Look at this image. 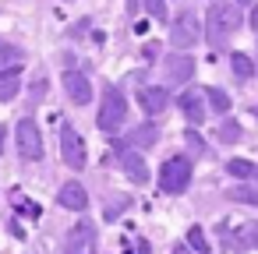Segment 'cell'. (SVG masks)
Returning <instances> with one entry per match:
<instances>
[{
  "label": "cell",
  "mask_w": 258,
  "mask_h": 254,
  "mask_svg": "<svg viewBox=\"0 0 258 254\" xmlns=\"http://www.w3.org/2000/svg\"><path fill=\"white\" fill-rule=\"evenodd\" d=\"M240 15H237V8L233 4H212L209 11H205V39L212 43V46H223L237 29H240Z\"/></svg>",
  "instance_id": "obj_1"
},
{
  "label": "cell",
  "mask_w": 258,
  "mask_h": 254,
  "mask_svg": "<svg viewBox=\"0 0 258 254\" xmlns=\"http://www.w3.org/2000/svg\"><path fill=\"white\" fill-rule=\"evenodd\" d=\"M124 117H127V103H124V96H120L113 85H106V89H103V99H99L96 127H99V131H117V127L124 124Z\"/></svg>",
  "instance_id": "obj_2"
},
{
  "label": "cell",
  "mask_w": 258,
  "mask_h": 254,
  "mask_svg": "<svg viewBox=\"0 0 258 254\" xmlns=\"http://www.w3.org/2000/svg\"><path fill=\"white\" fill-rule=\"evenodd\" d=\"M15 141H18V155L25 162H39L43 159V134H39V124L32 117L15 124Z\"/></svg>",
  "instance_id": "obj_3"
},
{
  "label": "cell",
  "mask_w": 258,
  "mask_h": 254,
  "mask_svg": "<svg viewBox=\"0 0 258 254\" xmlns=\"http://www.w3.org/2000/svg\"><path fill=\"white\" fill-rule=\"evenodd\" d=\"M191 184V159L177 155V159H166L163 170H159V187L166 194H184Z\"/></svg>",
  "instance_id": "obj_4"
},
{
  "label": "cell",
  "mask_w": 258,
  "mask_h": 254,
  "mask_svg": "<svg viewBox=\"0 0 258 254\" xmlns=\"http://www.w3.org/2000/svg\"><path fill=\"white\" fill-rule=\"evenodd\" d=\"M170 43H173V50H191V46L202 43V22H198L195 11H180L177 15V22L170 29Z\"/></svg>",
  "instance_id": "obj_5"
},
{
  "label": "cell",
  "mask_w": 258,
  "mask_h": 254,
  "mask_svg": "<svg viewBox=\"0 0 258 254\" xmlns=\"http://www.w3.org/2000/svg\"><path fill=\"white\" fill-rule=\"evenodd\" d=\"M96 250H99V233H96V226H92L89 219L75 222V226L68 229V236H64V254H96Z\"/></svg>",
  "instance_id": "obj_6"
},
{
  "label": "cell",
  "mask_w": 258,
  "mask_h": 254,
  "mask_svg": "<svg viewBox=\"0 0 258 254\" xmlns=\"http://www.w3.org/2000/svg\"><path fill=\"white\" fill-rule=\"evenodd\" d=\"M60 159H64L71 170H85V162H89L85 141H82V134H78L71 124H64V127H60Z\"/></svg>",
  "instance_id": "obj_7"
},
{
  "label": "cell",
  "mask_w": 258,
  "mask_h": 254,
  "mask_svg": "<svg viewBox=\"0 0 258 254\" xmlns=\"http://www.w3.org/2000/svg\"><path fill=\"white\" fill-rule=\"evenodd\" d=\"M64 96H68L75 106H89V103H92V81H89L82 71H68V74H64Z\"/></svg>",
  "instance_id": "obj_8"
},
{
  "label": "cell",
  "mask_w": 258,
  "mask_h": 254,
  "mask_svg": "<svg viewBox=\"0 0 258 254\" xmlns=\"http://www.w3.org/2000/svg\"><path fill=\"white\" fill-rule=\"evenodd\" d=\"M57 205L68 208V212H85V208H89V191L71 180V184H64V187L57 191Z\"/></svg>",
  "instance_id": "obj_9"
},
{
  "label": "cell",
  "mask_w": 258,
  "mask_h": 254,
  "mask_svg": "<svg viewBox=\"0 0 258 254\" xmlns=\"http://www.w3.org/2000/svg\"><path fill=\"white\" fill-rule=\"evenodd\" d=\"M163 71H166V78H170L173 85H184V81H191V74H195V60H191L187 53H173V57H166Z\"/></svg>",
  "instance_id": "obj_10"
},
{
  "label": "cell",
  "mask_w": 258,
  "mask_h": 254,
  "mask_svg": "<svg viewBox=\"0 0 258 254\" xmlns=\"http://www.w3.org/2000/svg\"><path fill=\"white\" fill-rule=\"evenodd\" d=\"M120 170L131 177V184H149V162H145V155H138L135 148H124V152H120Z\"/></svg>",
  "instance_id": "obj_11"
},
{
  "label": "cell",
  "mask_w": 258,
  "mask_h": 254,
  "mask_svg": "<svg viewBox=\"0 0 258 254\" xmlns=\"http://www.w3.org/2000/svg\"><path fill=\"white\" fill-rule=\"evenodd\" d=\"M138 106H142L149 117H156V113H163V110L170 106V92L159 89V85H149V89L138 92Z\"/></svg>",
  "instance_id": "obj_12"
},
{
  "label": "cell",
  "mask_w": 258,
  "mask_h": 254,
  "mask_svg": "<svg viewBox=\"0 0 258 254\" xmlns=\"http://www.w3.org/2000/svg\"><path fill=\"white\" fill-rule=\"evenodd\" d=\"M177 106H180V113H184L191 124H202V120H205V96H202L198 89H187V92L177 99Z\"/></svg>",
  "instance_id": "obj_13"
},
{
  "label": "cell",
  "mask_w": 258,
  "mask_h": 254,
  "mask_svg": "<svg viewBox=\"0 0 258 254\" xmlns=\"http://www.w3.org/2000/svg\"><path fill=\"white\" fill-rule=\"evenodd\" d=\"M156 141H159V127L156 124H142V127H135V131L124 134V148H149Z\"/></svg>",
  "instance_id": "obj_14"
},
{
  "label": "cell",
  "mask_w": 258,
  "mask_h": 254,
  "mask_svg": "<svg viewBox=\"0 0 258 254\" xmlns=\"http://www.w3.org/2000/svg\"><path fill=\"white\" fill-rule=\"evenodd\" d=\"M18 89H22V67H8L0 74V103L18 99Z\"/></svg>",
  "instance_id": "obj_15"
},
{
  "label": "cell",
  "mask_w": 258,
  "mask_h": 254,
  "mask_svg": "<svg viewBox=\"0 0 258 254\" xmlns=\"http://www.w3.org/2000/svg\"><path fill=\"white\" fill-rule=\"evenodd\" d=\"M216 138H219L223 145H237V141L244 138V131H240V124H237V120H223V124H219V131H216Z\"/></svg>",
  "instance_id": "obj_16"
},
{
  "label": "cell",
  "mask_w": 258,
  "mask_h": 254,
  "mask_svg": "<svg viewBox=\"0 0 258 254\" xmlns=\"http://www.w3.org/2000/svg\"><path fill=\"white\" fill-rule=\"evenodd\" d=\"M230 67H233V74H237L240 81H247V78L254 74V64H251L247 53H233V57H230Z\"/></svg>",
  "instance_id": "obj_17"
},
{
  "label": "cell",
  "mask_w": 258,
  "mask_h": 254,
  "mask_svg": "<svg viewBox=\"0 0 258 254\" xmlns=\"http://www.w3.org/2000/svg\"><path fill=\"white\" fill-rule=\"evenodd\" d=\"M230 201H244V205H258V187H247V184H237L226 191Z\"/></svg>",
  "instance_id": "obj_18"
},
{
  "label": "cell",
  "mask_w": 258,
  "mask_h": 254,
  "mask_svg": "<svg viewBox=\"0 0 258 254\" xmlns=\"http://www.w3.org/2000/svg\"><path fill=\"white\" fill-rule=\"evenodd\" d=\"M202 96L209 99V110H216V113H226V110H230V96H226L223 89H205Z\"/></svg>",
  "instance_id": "obj_19"
},
{
  "label": "cell",
  "mask_w": 258,
  "mask_h": 254,
  "mask_svg": "<svg viewBox=\"0 0 258 254\" xmlns=\"http://www.w3.org/2000/svg\"><path fill=\"white\" fill-rule=\"evenodd\" d=\"M226 173H230V177H237V180H251L254 166H251L247 159H230V162H226Z\"/></svg>",
  "instance_id": "obj_20"
},
{
  "label": "cell",
  "mask_w": 258,
  "mask_h": 254,
  "mask_svg": "<svg viewBox=\"0 0 258 254\" xmlns=\"http://www.w3.org/2000/svg\"><path fill=\"white\" fill-rule=\"evenodd\" d=\"M237 243H240V247H254V250H258V222L244 226V229L237 233Z\"/></svg>",
  "instance_id": "obj_21"
},
{
  "label": "cell",
  "mask_w": 258,
  "mask_h": 254,
  "mask_svg": "<svg viewBox=\"0 0 258 254\" xmlns=\"http://www.w3.org/2000/svg\"><path fill=\"white\" fill-rule=\"evenodd\" d=\"M187 247H191V250H209V247H205V233H202V226H191V229H187Z\"/></svg>",
  "instance_id": "obj_22"
},
{
  "label": "cell",
  "mask_w": 258,
  "mask_h": 254,
  "mask_svg": "<svg viewBox=\"0 0 258 254\" xmlns=\"http://www.w3.org/2000/svg\"><path fill=\"white\" fill-rule=\"evenodd\" d=\"M145 11L156 18V22H166L170 15H166V0H145Z\"/></svg>",
  "instance_id": "obj_23"
},
{
  "label": "cell",
  "mask_w": 258,
  "mask_h": 254,
  "mask_svg": "<svg viewBox=\"0 0 258 254\" xmlns=\"http://www.w3.org/2000/svg\"><path fill=\"white\" fill-rule=\"evenodd\" d=\"M8 60H18V46H11L8 39H0V67H4Z\"/></svg>",
  "instance_id": "obj_24"
},
{
  "label": "cell",
  "mask_w": 258,
  "mask_h": 254,
  "mask_svg": "<svg viewBox=\"0 0 258 254\" xmlns=\"http://www.w3.org/2000/svg\"><path fill=\"white\" fill-rule=\"evenodd\" d=\"M22 212H25L29 219H39V205H32V201H25V198H22Z\"/></svg>",
  "instance_id": "obj_25"
},
{
  "label": "cell",
  "mask_w": 258,
  "mask_h": 254,
  "mask_svg": "<svg viewBox=\"0 0 258 254\" xmlns=\"http://www.w3.org/2000/svg\"><path fill=\"white\" fill-rule=\"evenodd\" d=\"M173 254H191V247H187V243H177V247H173Z\"/></svg>",
  "instance_id": "obj_26"
},
{
  "label": "cell",
  "mask_w": 258,
  "mask_h": 254,
  "mask_svg": "<svg viewBox=\"0 0 258 254\" xmlns=\"http://www.w3.org/2000/svg\"><path fill=\"white\" fill-rule=\"evenodd\" d=\"M4 138H8V124L0 127V152H4Z\"/></svg>",
  "instance_id": "obj_27"
},
{
  "label": "cell",
  "mask_w": 258,
  "mask_h": 254,
  "mask_svg": "<svg viewBox=\"0 0 258 254\" xmlns=\"http://www.w3.org/2000/svg\"><path fill=\"white\" fill-rule=\"evenodd\" d=\"M251 180H258V166H254V173H251Z\"/></svg>",
  "instance_id": "obj_28"
},
{
  "label": "cell",
  "mask_w": 258,
  "mask_h": 254,
  "mask_svg": "<svg viewBox=\"0 0 258 254\" xmlns=\"http://www.w3.org/2000/svg\"><path fill=\"white\" fill-rule=\"evenodd\" d=\"M251 113H254V117H258V106H251Z\"/></svg>",
  "instance_id": "obj_29"
},
{
  "label": "cell",
  "mask_w": 258,
  "mask_h": 254,
  "mask_svg": "<svg viewBox=\"0 0 258 254\" xmlns=\"http://www.w3.org/2000/svg\"><path fill=\"white\" fill-rule=\"evenodd\" d=\"M233 4H247V0H233Z\"/></svg>",
  "instance_id": "obj_30"
},
{
  "label": "cell",
  "mask_w": 258,
  "mask_h": 254,
  "mask_svg": "<svg viewBox=\"0 0 258 254\" xmlns=\"http://www.w3.org/2000/svg\"><path fill=\"white\" fill-rule=\"evenodd\" d=\"M202 254H209V250H202Z\"/></svg>",
  "instance_id": "obj_31"
}]
</instances>
